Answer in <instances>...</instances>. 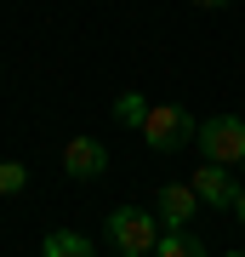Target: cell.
I'll return each instance as SVG.
<instances>
[{"label":"cell","mask_w":245,"mask_h":257,"mask_svg":"<svg viewBox=\"0 0 245 257\" xmlns=\"http://www.w3.org/2000/svg\"><path fill=\"white\" fill-rule=\"evenodd\" d=\"M143 138H148V149H160V155H177V149H188L200 138V126H194V114L177 109V103H148Z\"/></svg>","instance_id":"1"},{"label":"cell","mask_w":245,"mask_h":257,"mask_svg":"<svg viewBox=\"0 0 245 257\" xmlns=\"http://www.w3.org/2000/svg\"><path fill=\"white\" fill-rule=\"evenodd\" d=\"M154 217H160V211L114 206V211H109V240H114V251H120V257H148V251H154V240H160Z\"/></svg>","instance_id":"2"},{"label":"cell","mask_w":245,"mask_h":257,"mask_svg":"<svg viewBox=\"0 0 245 257\" xmlns=\"http://www.w3.org/2000/svg\"><path fill=\"white\" fill-rule=\"evenodd\" d=\"M200 149L217 166H245V120L239 114H211L200 126Z\"/></svg>","instance_id":"3"},{"label":"cell","mask_w":245,"mask_h":257,"mask_svg":"<svg viewBox=\"0 0 245 257\" xmlns=\"http://www.w3.org/2000/svg\"><path fill=\"white\" fill-rule=\"evenodd\" d=\"M194 194H200L205 206H228V211H234V200H239V183H234V172H228V166L205 160L200 172H194Z\"/></svg>","instance_id":"4"},{"label":"cell","mask_w":245,"mask_h":257,"mask_svg":"<svg viewBox=\"0 0 245 257\" xmlns=\"http://www.w3.org/2000/svg\"><path fill=\"white\" fill-rule=\"evenodd\" d=\"M200 206H205V200L194 194V183H165V189L154 194V211H160V223H165V229H182V223H188Z\"/></svg>","instance_id":"5"},{"label":"cell","mask_w":245,"mask_h":257,"mask_svg":"<svg viewBox=\"0 0 245 257\" xmlns=\"http://www.w3.org/2000/svg\"><path fill=\"white\" fill-rule=\"evenodd\" d=\"M63 172H69V177H97V172H109V149H103L97 138L63 143Z\"/></svg>","instance_id":"6"},{"label":"cell","mask_w":245,"mask_h":257,"mask_svg":"<svg viewBox=\"0 0 245 257\" xmlns=\"http://www.w3.org/2000/svg\"><path fill=\"white\" fill-rule=\"evenodd\" d=\"M154 257H205V240H194L188 223H182V229H165L154 240Z\"/></svg>","instance_id":"7"},{"label":"cell","mask_w":245,"mask_h":257,"mask_svg":"<svg viewBox=\"0 0 245 257\" xmlns=\"http://www.w3.org/2000/svg\"><path fill=\"white\" fill-rule=\"evenodd\" d=\"M40 257H97V251H91V240H86V234H74V229H57V234H46Z\"/></svg>","instance_id":"8"},{"label":"cell","mask_w":245,"mask_h":257,"mask_svg":"<svg viewBox=\"0 0 245 257\" xmlns=\"http://www.w3.org/2000/svg\"><path fill=\"white\" fill-rule=\"evenodd\" d=\"M114 120H120V126H137V132H143V120H148V97H143V92H120Z\"/></svg>","instance_id":"9"},{"label":"cell","mask_w":245,"mask_h":257,"mask_svg":"<svg viewBox=\"0 0 245 257\" xmlns=\"http://www.w3.org/2000/svg\"><path fill=\"white\" fill-rule=\"evenodd\" d=\"M23 183H29V172L18 160H0V194H23Z\"/></svg>","instance_id":"10"},{"label":"cell","mask_w":245,"mask_h":257,"mask_svg":"<svg viewBox=\"0 0 245 257\" xmlns=\"http://www.w3.org/2000/svg\"><path fill=\"white\" fill-rule=\"evenodd\" d=\"M234 217H239V223H245V189H239V200H234Z\"/></svg>","instance_id":"11"},{"label":"cell","mask_w":245,"mask_h":257,"mask_svg":"<svg viewBox=\"0 0 245 257\" xmlns=\"http://www.w3.org/2000/svg\"><path fill=\"white\" fill-rule=\"evenodd\" d=\"M194 6H228V0H194Z\"/></svg>","instance_id":"12"},{"label":"cell","mask_w":245,"mask_h":257,"mask_svg":"<svg viewBox=\"0 0 245 257\" xmlns=\"http://www.w3.org/2000/svg\"><path fill=\"white\" fill-rule=\"evenodd\" d=\"M228 257H245V251H228Z\"/></svg>","instance_id":"13"}]
</instances>
